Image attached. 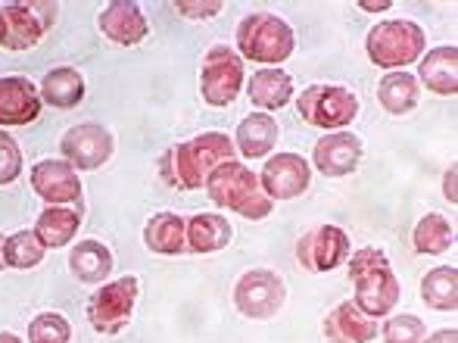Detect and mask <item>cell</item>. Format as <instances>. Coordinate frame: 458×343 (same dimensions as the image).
<instances>
[{
  "label": "cell",
  "instance_id": "29",
  "mask_svg": "<svg viewBox=\"0 0 458 343\" xmlns=\"http://www.w3.org/2000/svg\"><path fill=\"white\" fill-rule=\"evenodd\" d=\"M411 244H415V253H424V256L446 253V250L453 247V225H449L440 212H428V216L415 225Z\"/></svg>",
  "mask_w": 458,
  "mask_h": 343
},
{
  "label": "cell",
  "instance_id": "16",
  "mask_svg": "<svg viewBox=\"0 0 458 343\" xmlns=\"http://www.w3.org/2000/svg\"><path fill=\"white\" fill-rule=\"evenodd\" d=\"M41 116V90L22 75L0 79V128L31 125Z\"/></svg>",
  "mask_w": 458,
  "mask_h": 343
},
{
  "label": "cell",
  "instance_id": "24",
  "mask_svg": "<svg viewBox=\"0 0 458 343\" xmlns=\"http://www.w3.org/2000/svg\"><path fill=\"white\" fill-rule=\"evenodd\" d=\"M144 244L150 253L159 256H178L187 250L184 237V219L178 212H157L144 225Z\"/></svg>",
  "mask_w": 458,
  "mask_h": 343
},
{
  "label": "cell",
  "instance_id": "40",
  "mask_svg": "<svg viewBox=\"0 0 458 343\" xmlns=\"http://www.w3.org/2000/svg\"><path fill=\"white\" fill-rule=\"evenodd\" d=\"M0 343H22L16 338V334H0Z\"/></svg>",
  "mask_w": 458,
  "mask_h": 343
},
{
  "label": "cell",
  "instance_id": "21",
  "mask_svg": "<svg viewBox=\"0 0 458 343\" xmlns=\"http://www.w3.org/2000/svg\"><path fill=\"white\" fill-rule=\"evenodd\" d=\"M277 144V122L268 113H250L247 119L237 125L234 134V150L247 159H262L275 150Z\"/></svg>",
  "mask_w": 458,
  "mask_h": 343
},
{
  "label": "cell",
  "instance_id": "27",
  "mask_svg": "<svg viewBox=\"0 0 458 343\" xmlns=\"http://www.w3.org/2000/svg\"><path fill=\"white\" fill-rule=\"evenodd\" d=\"M377 100L390 116H405L421 100V85L409 73H386L377 85Z\"/></svg>",
  "mask_w": 458,
  "mask_h": 343
},
{
  "label": "cell",
  "instance_id": "34",
  "mask_svg": "<svg viewBox=\"0 0 458 343\" xmlns=\"http://www.w3.org/2000/svg\"><path fill=\"white\" fill-rule=\"evenodd\" d=\"M175 10L187 19H212L222 10V4L218 0H209V4H175Z\"/></svg>",
  "mask_w": 458,
  "mask_h": 343
},
{
  "label": "cell",
  "instance_id": "22",
  "mask_svg": "<svg viewBox=\"0 0 458 343\" xmlns=\"http://www.w3.org/2000/svg\"><path fill=\"white\" fill-rule=\"evenodd\" d=\"M247 97L262 113L284 109L293 100V79H290L284 69H259V73H253V79L247 81Z\"/></svg>",
  "mask_w": 458,
  "mask_h": 343
},
{
  "label": "cell",
  "instance_id": "18",
  "mask_svg": "<svg viewBox=\"0 0 458 343\" xmlns=\"http://www.w3.org/2000/svg\"><path fill=\"white\" fill-rule=\"evenodd\" d=\"M321 331H325L327 343H371L377 338V319H368L356 303L346 300L327 313Z\"/></svg>",
  "mask_w": 458,
  "mask_h": 343
},
{
  "label": "cell",
  "instance_id": "17",
  "mask_svg": "<svg viewBox=\"0 0 458 343\" xmlns=\"http://www.w3.org/2000/svg\"><path fill=\"white\" fill-rule=\"evenodd\" d=\"M97 25H100L103 38H109V41L119 44V47H134V44H140L147 35H150V25H147L140 6L128 4V0L109 4L106 10L100 13Z\"/></svg>",
  "mask_w": 458,
  "mask_h": 343
},
{
  "label": "cell",
  "instance_id": "30",
  "mask_svg": "<svg viewBox=\"0 0 458 343\" xmlns=\"http://www.w3.org/2000/svg\"><path fill=\"white\" fill-rule=\"evenodd\" d=\"M44 253H47V247L38 241L35 231H16V235L6 237L4 256L10 269H35V265H41Z\"/></svg>",
  "mask_w": 458,
  "mask_h": 343
},
{
  "label": "cell",
  "instance_id": "4",
  "mask_svg": "<svg viewBox=\"0 0 458 343\" xmlns=\"http://www.w3.org/2000/svg\"><path fill=\"white\" fill-rule=\"evenodd\" d=\"M424 47H428L424 29L418 22H411V19H386V22H377L365 38L368 60L377 69H390V73H399V69L418 63Z\"/></svg>",
  "mask_w": 458,
  "mask_h": 343
},
{
  "label": "cell",
  "instance_id": "32",
  "mask_svg": "<svg viewBox=\"0 0 458 343\" xmlns=\"http://www.w3.org/2000/svg\"><path fill=\"white\" fill-rule=\"evenodd\" d=\"M384 343H424L428 338V328L418 315L405 313V315H393L384 322Z\"/></svg>",
  "mask_w": 458,
  "mask_h": 343
},
{
  "label": "cell",
  "instance_id": "28",
  "mask_svg": "<svg viewBox=\"0 0 458 343\" xmlns=\"http://www.w3.org/2000/svg\"><path fill=\"white\" fill-rule=\"evenodd\" d=\"M421 300L430 309L440 313H455L458 309V269L453 265H440V269L428 271L421 281Z\"/></svg>",
  "mask_w": 458,
  "mask_h": 343
},
{
  "label": "cell",
  "instance_id": "8",
  "mask_svg": "<svg viewBox=\"0 0 458 343\" xmlns=\"http://www.w3.org/2000/svg\"><path fill=\"white\" fill-rule=\"evenodd\" d=\"M138 278L128 275L119 281H106L88 303V322L97 334H119L131 322L134 303H138Z\"/></svg>",
  "mask_w": 458,
  "mask_h": 343
},
{
  "label": "cell",
  "instance_id": "26",
  "mask_svg": "<svg viewBox=\"0 0 458 343\" xmlns=\"http://www.w3.org/2000/svg\"><path fill=\"white\" fill-rule=\"evenodd\" d=\"M69 269L81 284H103L113 271V253L100 241H81L69 253Z\"/></svg>",
  "mask_w": 458,
  "mask_h": 343
},
{
  "label": "cell",
  "instance_id": "5",
  "mask_svg": "<svg viewBox=\"0 0 458 343\" xmlns=\"http://www.w3.org/2000/svg\"><path fill=\"white\" fill-rule=\"evenodd\" d=\"M237 56L241 60H253L262 66H277L293 54V29L284 22L281 16L272 13H250L237 25Z\"/></svg>",
  "mask_w": 458,
  "mask_h": 343
},
{
  "label": "cell",
  "instance_id": "31",
  "mask_svg": "<svg viewBox=\"0 0 458 343\" xmlns=\"http://www.w3.org/2000/svg\"><path fill=\"white\" fill-rule=\"evenodd\" d=\"M72 328L60 313H41L29 325V343H69Z\"/></svg>",
  "mask_w": 458,
  "mask_h": 343
},
{
  "label": "cell",
  "instance_id": "39",
  "mask_svg": "<svg viewBox=\"0 0 458 343\" xmlns=\"http://www.w3.org/2000/svg\"><path fill=\"white\" fill-rule=\"evenodd\" d=\"M0 47H6V22H4V16H0Z\"/></svg>",
  "mask_w": 458,
  "mask_h": 343
},
{
  "label": "cell",
  "instance_id": "37",
  "mask_svg": "<svg viewBox=\"0 0 458 343\" xmlns=\"http://www.w3.org/2000/svg\"><path fill=\"white\" fill-rule=\"evenodd\" d=\"M390 0H380V4H359V10H365V13H384V10H390Z\"/></svg>",
  "mask_w": 458,
  "mask_h": 343
},
{
  "label": "cell",
  "instance_id": "38",
  "mask_svg": "<svg viewBox=\"0 0 458 343\" xmlns=\"http://www.w3.org/2000/svg\"><path fill=\"white\" fill-rule=\"evenodd\" d=\"M4 247H6V237L0 235V271H4V265H6V256H4Z\"/></svg>",
  "mask_w": 458,
  "mask_h": 343
},
{
  "label": "cell",
  "instance_id": "7",
  "mask_svg": "<svg viewBox=\"0 0 458 343\" xmlns=\"http://www.w3.org/2000/svg\"><path fill=\"white\" fill-rule=\"evenodd\" d=\"M243 88V60L228 44L206 50L199 69V94L209 107H231Z\"/></svg>",
  "mask_w": 458,
  "mask_h": 343
},
{
  "label": "cell",
  "instance_id": "11",
  "mask_svg": "<svg viewBox=\"0 0 458 343\" xmlns=\"http://www.w3.org/2000/svg\"><path fill=\"white\" fill-rule=\"evenodd\" d=\"M350 235L337 225H318L296 244V259L306 271H331L350 259Z\"/></svg>",
  "mask_w": 458,
  "mask_h": 343
},
{
  "label": "cell",
  "instance_id": "1",
  "mask_svg": "<svg viewBox=\"0 0 458 343\" xmlns=\"http://www.w3.org/2000/svg\"><path fill=\"white\" fill-rule=\"evenodd\" d=\"M228 159H234V141L222 132H206L165 150L159 166H163V178L169 184L197 191V187L206 184L209 172L218 163H228Z\"/></svg>",
  "mask_w": 458,
  "mask_h": 343
},
{
  "label": "cell",
  "instance_id": "35",
  "mask_svg": "<svg viewBox=\"0 0 458 343\" xmlns=\"http://www.w3.org/2000/svg\"><path fill=\"white\" fill-rule=\"evenodd\" d=\"M455 175L458 169L453 166V169H446V175H443V197H446V203H458V193H455Z\"/></svg>",
  "mask_w": 458,
  "mask_h": 343
},
{
  "label": "cell",
  "instance_id": "20",
  "mask_svg": "<svg viewBox=\"0 0 458 343\" xmlns=\"http://www.w3.org/2000/svg\"><path fill=\"white\" fill-rule=\"evenodd\" d=\"M421 85L430 90V94L440 97H455L458 94V47H434L428 56L421 60Z\"/></svg>",
  "mask_w": 458,
  "mask_h": 343
},
{
  "label": "cell",
  "instance_id": "36",
  "mask_svg": "<svg viewBox=\"0 0 458 343\" xmlns=\"http://www.w3.org/2000/svg\"><path fill=\"white\" fill-rule=\"evenodd\" d=\"M424 343H458V331H455V328H443V331L424 338Z\"/></svg>",
  "mask_w": 458,
  "mask_h": 343
},
{
  "label": "cell",
  "instance_id": "12",
  "mask_svg": "<svg viewBox=\"0 0 458 343\" xmlns=\"http://www.w3.org/2000/svg\"><path fill=\"white\" fill-rule=\"evenodd\" d=\"M63 159H66L72 169H100L115 150L113 132L103 125H94V122H85V125H75L63 134L60 141Z\"/></svg>",
  "mask_w": 458,
  "mask_h": 343
},
{
  "label": "cell",
  "instance_id": "23",
  "mask_svg": "<svg viewBox=\"0 0 458 343\" xmlns=\"http://www.w3.org/2000/svg\"><path fill=\"white\" fill-rule=\"evenodd\" d=\"M79 228H81V212L75 210V206H47V210L38 216L35 235L47 250H56V247L72 244Z\"/></svg>",
  "mask_w": 458,
  "mask_h": 343
},
{
  "label": "cell",
  "instance_id": "10",
  "mask_svg": "<svg viewBox=\"0 0 458 343\" xmlns=\"http://www.w3.org/2000/svg\"><path fill=\"white\" fill-rule=\"evenodd\" d=\"M56 4H41V0H31V4H6L0 10L6 22V47L10 50H31L56 22Z\"/></svg>",
  "mask_w": 458,
  "mask_h": 343
},
{
  "label": "cell",
  "instance_id": "13",
  "mask_svg": "<svg viewBox=\"0 0 458 343\" xmlns=\"http://www.w3.org/2000/svg\"><path fill=\"white\" fill-rule=\"evenodd\" d=\"M31 191L47 206H79L81 178L66 159H41L31 169Z\"/></svg>",
  "mask_w": 458,
  "mask_h": 343
},
{
  "label": "cell",
  "instance_id": "19",
  "mask_svg": "<svg viewBox=\"0 0 458 343\" xmlns=\"http://www.w3.org/2000/svg\"><path fill=\"white\" fill-rule=\"evenodd\" d=\"M184 237L191 253L209 256L231 244V225L218 212H197V216L184 219Z\"/></svg>",
  "mask_w": 458,
  "mask_h": 343
},
{
  "label": "cell",
  "instance_id": "6",
  "mask_svg": "<svg viewBox=\"0 0 458 343\" xmlns=\"http://www.w3.org/2000/svg\"><path fill=\"white\" fill-rule=\"evenodd\" d=\"M300 116L315 128L325 132H344L359 113V97L340 85H312L296 97Z\"/></svg>",
  "mask_w": 458,
  "mask_h": 343
},
{
  "label": "cell",
  "instance_id": "9",
  "mask_svg": "<svg viewBox=\"0 0 458 343\" xmlns=\"http://www.w3.org/2000/svg\"><path fill=\"white\" fill-rule=\"evenodd\" d=\"M287 303V287L277 271L253 269L234 284V306L247 319H275Z\"/></svg>",
  "mask_w": 458,
  "mask_h": 343
},
{
  "label": "cell",
  "instance_id": "2",
  "mask_svg": "<svg viewBox=\"0 0 458 343\" xmlns=\"http://www.w3.org/2000/svg\"><path fill=\"white\" fill-rule=\"evenodd\" d=\"M206 193L216 206L222 210H231L237 216L250 219V222H259V219H268L275 210V203L266 197L259 184V175L253 169H247L237 159H228V163H218L216 169L206 178Z\"/></svg>",
  "mask_w": 458,
  "mask_h": 343
},
{
  "label": "cell",
  "instance_id": "3",
  "mask_svg": "<svg viewBox=\"0 0 458 343\" xmlns=\"http://www.w3.org/2000/svg\"><path fill=\"white\" fill-rule=\"evenodd\" d=\"M350 281L356 287V306L368 319H384L399 303V281L390 259L377 247H362L350 256Z\"/></svg>",
  "mask_w": 458,
  "mask_h": 343
},
{
  "label": "cell",
  "instance_id": "25",
  "mask_svg": "<svg viewBox=\"0 0 458 343\" xmlns=\"http://www.w3.org/2000/svg\"><path fill=\"white\" fill-rule=\"evenodd\" d=\"M41 100L50 103L54 109H72L85 100V79H81L79 69L60 66L50 69L41 81Z\"/></svg>",
  "mask_w": 458,
  "mask_h": 343
},
{
  "label": "cell",
  "instance_id": "14",
  "mask_svg": "<svg viewBox=\"0 0 458 343\" xmlns=\"http://www.w3.org/2000/svg\"><path fill=\"white\" fill-rule=\"evenodd\" d=\"M312 181V166L300 157V153H277L266 163V169L259 175V184L266 191V197L272 200H293L300 193L309 191Z\"/></svg>",
  "mask_w": 458,
  "mask_h": 343
},
{
  "label": "cell",
  "instance_id": "33",
  "mask_svg": "<svg viewBox=\"0 0 458 343\" xmlns=\"http://www.w3.org/2000/svg\"><path fill=\"white\" fill-rule=\"evenodd\" d=\"M22 175V153H19L16 141L0 128V187L13 184Z\"/></svg>",
  "mask_w": 458,
  "mask_h": 343
},
{
  "label": "cell",
  "instance_id": "15",
  "mask_svg": "<svg viewBox=\"0 0 458 343\" xmlns=\"http://www.w3.org/2000/svg\"><path fill=\"white\" fill-rule=\"evenodd\" d=\"M362 163V141L352 132H327L312 147V166L325 178H344Z\"/></svg>",
  "mask_w": 458,
  "mask_h": 343
}]
</instances>
